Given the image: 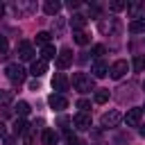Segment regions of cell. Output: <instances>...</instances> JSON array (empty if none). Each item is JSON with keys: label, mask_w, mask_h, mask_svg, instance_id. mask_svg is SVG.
Masks as SVG:
<instances>
[{"label": "cell", "mask_w": 145, "mask_h": 145, "mask_svg": "<svg viewBox=\"0 0 145 145\" xmlns=\"http://www.w3.org/2000/svg\"><path fill=\"white\" fill-rule=\"evenodd\" d=\"M5 72H7V77H9L14 84H23V82H25V75H27V72H25V68H23V66H18V63H9Z\"/></svg>", "instance_id": "2"}, {"label": "cell", "mask_w": 145, "mask_h": 145, "mask_svg": "<svg viewBox=\"0 0 145 145\" xmlns=\"http://www.w3.org/2000/svg\"><path fill=\"white\" fill-rule=\"evenodd\" d=\"M120 120H122V113L116 111V109H111V111H106L102 116V127H116Z\"/></svg>", "instance_id": "6"}, {"label": "cell", "mask_w": 145, "mask_h": 145, "mask_svg": "<svg viewBox=\"0 0 145 145\" xmlns=\"http://www.w3.org/2000/svg\"><path fill=\"white\" fill-rule=\"evenodd\" d=\"M11 100H14V93H11V91H5V88H0V106H7Z\"/></svg>", "instance_id": "22"}, {"label": "cell", "mask_w": 145, "mask_h": 145, "mask_svg": "<svg viewBox=\"0 0 145 145\" xmlns=\"http://www.w3.org/2000/svg\"><path fill=\"white\" fill-rule=\"evenodd\" d=\"M134 70H136V72H143V70H145V57H140V54L134 57Z\"/></svg>", "instance_id": "27"}, {"label": "cell", "mask_w": 145, "mask_h": 145, "mask_svg": "<svg viewBox=\"0 0 145 145\" xmlns=\"http://www.w3.org/2000/svg\"><path fill=\"white\" fill-rule=\"evenodd\" d=\"M109 9L111 11H122V9H127V2L125 0H113V2H109Z\"/></svg>", "instance_id": "24"}, {"label": "cell", "mask_w": 145, "mask_h": 145, "mask_svg": "<svg viewBox=\"0 0 145 145\" xmlns=\"http://www.w3.org/2000/svg\"><path fill=\"white\" fill-rule=\"evenodd\" d=\"M14 111H16V116H20V118H23V116H27V113H29V104H27L25 100H20V102L14 106Z\"/></svg>", "instance_id": "19"}, {"label": "cell", "mask_w": 145, "mask_h": 145, "mask_svg": "<svg viewBox=\"0 0 145 145\" xmlns=\"http://www.w3.org/2000/svg\"><path fill=\"white\" fill-rule=\"evenodd\" d=\"M66 140H68V145H84V140H82V138H77V136H72L70 131L66 134Z\"/></svg>", "instance_id": "28"}, {"label": "cell", "mask_w": 145, "mask_h": 145, "mask_svg": "<svg viewBox=\"0 0 145 145\" xmlns=\"http://www.w3.org/2000/svg\"><path fill=\"white\" fill-rule=\"evenodd\" d=\"M72 36H75V43H77V45H86V43H88V41H91V39H88V34H86V32H75V34H72Z\"/></svg>", "instance_id": "23"}, {"label": "cell", "mask_w": 145, "mask_h": 145, "mask_svg": "<svg viewBox=\"0 0 145 145\" xmlns=\"http://www.w3.org/2000/svg\"><path fill=\"white\" fill-rule=\"evenodd\" d=\"M7 48H9L7 36H0V54H5V52H7Z\"/></svg>", "instance_id": "30"}, {"label": "cell", "mask_w": 145, "mask_h": 145, "mask_svg": "<svg viewBox=\"0 0 145 145\" xmlns=\"http://www.w3.org/2000/svg\"><path fill=\"white\" fill-rule=\"evenodd\" d=\"M88 106H91V102H88V100H79V102H77V109H79L82 113H86V109H88Z\"/></svg>", "instance_id": "29"}, {"label": "cell", "mask_w": 145, "mask_h": 145, "mask_svg": "<svg viewBox=\"0 0 145 145\" xmlns=\"http://www.w3.org/2000/svg\"><path fill=\"white\" fill-rule=\"evenodd\" d=\"M70 63H72V50H70V48L59 50V52H57V68L63 70V68H68Z\"/></svg>", "instance_id": "4"}, {"label": "cell", "mask_w": 145, "mask_h": 145, "mask_svg": "<svg viewBox=\"0 0 145 145\" xmlns=\"http://www.w3.org/2000/svg\"><path fill=\"white\" fill-rule=\"evenodd\" d=\"M41 143H43V145H54V143H57V134H54L52 129H43V131H41Z\"/></svg>", "instance_id": "15"}, {"label": "cell", "mask_w": 145, "mask_h": 145, "mask_svg": "<svg viewBox=\"0 0 145 145\" xmlns=\"http://www.w3.org/2000/svg\"><path fill=\"white\" fill-rule=\"evenodd\" d=\"M54 57H57L54 45H43V50H41V59H43V61H50V59H54Z\"/></svg>", "instance_id": "16"}, {"label": "cell", "mask_w": 145, "mask_h": 145, "mask_svg": "<svg viewBox=\"0 0 145 145\" xmlns=\"http://www.w3.org/2000/svg\"><path fill=\"white\" fill-rule=\"evenodd\" d=\"M29 88H32V91H39V88H41V84H39V79H34V82L29 84Z\"/></svg>", "instance_id": "31"}, {"label": "cell", "mask_w": 145, "mask_h": 145, "mask_svg": "<svg viewBox=\"0 0 145 145\" xmlns=\"http://www.w3.org/2000/svg\"><path fill=\"white\" fill-rule=\"evenodd\" d=\"M0 136H5V125L0 122Z\"/></svg>", "instance_id": "33"}, {"label": "cell", "mask_w": 145, "mask_h": 145, "mask_svg": "<svg viewBox=\"0 0 145 145\" xmlns=\"http://www.w3.org/2000/svg\"><path fill=\"white\" fill-rule=\"evenodd\" d=\"M140 136L145 138V125H140Z\"/></svg>", "instance_id": "34"}, {"label": "cell", "mask_w": 145, "mask_h": 145, "mask_svg": "<svg viewBox=\"0 0 145 145\" xmlns=\"http://www.w3.org/2000/svg\"><path fill=\"white\" fill-rule=\"evenodd\" d=\"M68 7H70V9H77V7H79V2H75V0H70V2H68Z\"/></svg>", "instance_id": "32"}, {"label": "cell", "mask_w": 145, "mask_h": 145, "mask_svg": "<svg viewBox=\"0 0 145 145\" xmlns=\"http://www.w3.org/2000/svg\"><path fill=\"white\" fill-rule=\"evenodd\" d=\"M72 125H75V127H77L79 131H86V129H91V116H88V113H82V111H79V113H77V116L72 118Z\"/></svg>", "instance_id": "10"}, {"label": "cell", "mask_w": 145, "mask_h": 145, "mask_svg": "<svg viewBox=\"0 0 145 145\" xmlns=\"http://www.w3.org/2000/svg\"><path fill=\"white\" fill-rule=\"evenodd\" d=\"M70 27H72L75 32H84V27H86V16L72 14V16H70Z\"/></svg>", "instance_id": "12"}, {"label": "cell", "mask_w": 145, "mask_h": 145, "mask_svg": "<svg viewBox=\"0 0 145 145\" xmlns=\"http://www.w3.org/2000/svg\"><path fill=\"white\" fill-rule=\"evenodd\" d=\"M52 32H54V36H61V34H63V20H61V18H54Z\"/></svg>", "instance_id": "25"}, {"label": "cell", "mask_w": 145, "mask_h": 145, "mask_svg": "<svg viewBox=\"0 0 145 145\" xmlns=\"http://www.w3.org/2000/svg\"><path fill=\"white\" fill-rule=\"evenodd\" d=\"M129 70V63L125 61V59H118V61H113L111 63V68H109V75L113 77V79H120L125 72Z\"/></svg>", "instance_id": "5"}, {"label": "cell", "mask_w": 145, "mask_h": 145, "mask_svg": "<svg viewBox=\"0 0 145 145\" xmlns=\"http://www.w3.org/2000/svg\"><path fill=\"white\" fill-rule=\"evenodd\" d=\"M48 104H50L52 111H63V109H68V97L66 95H59V93H52L48 97Z\"/></svg>", "instance_id": "3"}, {"label": "cell", "mask_w": 145, "mask_h": 145, "mask_svg": "<svg viewBox=\"0 0 145 145\" xmlns=\"http://www.w3.org/2000/svg\"><path fill=\"white\" fill-rule=\"evenodd\" d=\"M97 104H104L106 100H109V88H97L95 91V97H93Z\"/></svg>", "instance_id": "18"}, {"label": "cell", "mask_w": 145, "mask_h": 145, "mask_svg": "<svg viewBox=\"0 0 145 145\" xmlns=\"http://www.w3.org/2000/svg\"><path fill=\"white\" fill-rule=\"evenodd\" d=\"M29 72L39 79V77H43L45 72H48V61H43V59H36V61H32V68H29Z\"/></svg>", "instance_id": "11"}, {"label": "cell", "mask_w": 145, "mask_h": 145, "mask_svg": "<svg viewBox=\"0 0 145 145\" xmlns=\"http://www.w3.org/2000/svg\"><path fill=\"white\" fill-rule=\"evenodd\" d=\"M72 86H75V91H79V93L95 91V88H93V77H88L86 72H75V75H72Z\"/></svg>", "instance_id": "1"}, {"label": "cell", "mask_w": 145, "mask_h": 145, "mask_svg": "<svg viewBox=\"0 0 145 145\" xmlns=\"http://www.w3.org/2000/svg\"><path fill=\"white\" fill-rule=\"evenodd\" d=\"M14 131H16L18 136H23V134L27 131V122H25L23 118H16V122H14Z\"/></svg>", "instance_id": "21"}, {"label": "cell", "mask_w": 145, "mask_h": 145, "mask_svg": "<svg viewBox=\"0 0 145 145\" xmlns=\"http://www.w3.org/2000/svg\"><path fill=\"white\" fill-rule=\"evenodd\" d=\"M52 88H54V93H63L66 88H68V77L63 75V72H54V77H52Z\"/></svg>", "instance_id": "7"}, {"label": "cell", "mask_w": 145, "mask_h": 145, "mask_svg": "<svg viewBox=\"0 0 145 145\" xmlns=\"http://www.w3.org/2000/svg\"><path fill=\"white\" fill-rule=\"evenodd\" d=\"M129 32H134V34H138V32H145V18H136V20H131V25H129Z\"/></svg>", "instance_id": "17"}, {"label": "cell", "mask_w": 145, "mask_h": 145, "mask_svg": "<svg viewBox=\"0 0 145 145\" xmlns=\"http://www.w3.org/2000/svg\"><path fill=\"white\" fill-rule=\"evenodd\" d=\"M91 72H93V77L102 79V77H106V72H109V66H106L104 61H95V63H93V68H91Z\"/></svg>", "instance_id": "13"}, {"label": "cell", "mask_w": 145, "mask_h": 145, "mask_svg": "<svg viewBox=\"0 0 145 145\" xmlns=\"http://www.w3.org/2000/svg\"><path fill=\"white\" fill-rule=\"evenodd\" d=\"M43 11H45L48 16H57V14L61 11V2H57V0H48V2L43 5Z\"/></svg>", "instance_id": "14"}, {"label": "cell", "mask_w": 145, "mask_h": 145, "mask_svg": "<svg viewBox=\"0 0 145 145\" xmlns=\"http://www.w3.org/2000/svg\"><path fill=\"white\" fill-rule=\"evenodd\" d=\"M104 52H106V48L97 43V45H93V50H91V57H93L95 61H102V54H104Z\"/></svg>", "instance_id": "20"}, {"label": "cell", "mask_w": 145, "mask_h": 145, "mask_svg": "<svg viewBox=\"0 0 145 145\" xmlns=\"http://www.w3.org/2000/svg\"><path fill=\"white\" fill-rule=\"evenodd\" d=\"M140 118H143V109H129L125 116V122H127V127H138Z\"/></svg>", "instance_id": "9"}, {"label": "cell", "mask_w": 145, "mask_h": 145, "mask_svg": "<svg viewBox=\"0 0 145 145\" xmlns=\"http://www.w3.org/2000/svg\"><path fill=\"white\" fill-rule=\"evenodd\" d=\"M143 91H145V82H143Z\"/></svg>", "instance_id": "36"}, {"label": "cell", "mask_w": 145, "mask_h": 145, "mask_svg": "<svg viewBox=\"0 0 145 145\" xmlns=\"http://www.w3.org/2000/svg\"><path fill=\"white\" fill-rule=\"evenodd\" d=\"M143 109H145V106H143Z\"/></svg>", "instance_id": "37"}, {"label": "cell", "mask_w": 145, "mask_h": 145, "mask_svg": "<svg viewBox=\"0 0 145 145\" xmlns=\"http://www.w3.org/2000/svg\"><path fill=\"white\" fill-rule=\"evenodd\" d=\"M2 14H5V5L0 2V18H2Z\"/></svg>", "instance_id": "35"}, {"label": "cell", "mask_w": 145, "mask_h": 145, "mask_svg": "<svg viewBox=\"0 0 145 145\" xmlns=\"http://www.w3.org/2000/svg\"><path fill=\"white\" fill-rule=\"evenodd\" d=\"M36 43L39 45H50V32H39L36 34Z\"/></svg>", "instance_id": "26"}, {"label": "cell", "mask_w": 145, "mask_h": 145, "mask_svg": "<svg viewBox=\"0 0 145 145\" xmlns=\"http://www.w3.org/2000/svg\"><path fill=\"white\" fill-rule=\"evenodd\" d=\"M16 52H18V57H20L23 61H29V59L34 57V48H32V43H27V41H20L18 48H16Z\"/></svg>", "instance_id": "8"}]
</instances>
